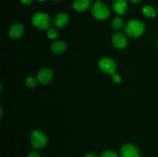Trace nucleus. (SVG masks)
<instances>
[{
    "instance_id": "nucleus-1",
    "label": "nucleus",
    "mask_w": 158,
    "mask_h": 157,
    "mask_svg": "<svg viewBox=\"0 0 158 157\" xmlns=\"http://www.w3.org/2000/svg\"><path fill=\"white\" fill-rule=\"evenodd\" d=\"M145 31V25L138 19H131L124 26V32L131 38H138Z\"/></svg>"
},
{
    "instance_id": "nucleus-2",
    "label": "nucleus",
    "mask_w": 158,
    "mask_h": 157,
    "mask_svg": "<svg viewBox=\"0 0 158 157\" xmlns=\"http://www.w3.org/2000/svg\"><path fill=\"white\" fill-rule=\"evenodd\" d=\"M91 14L98 20L106 19L110 15V9L106 4L97 1L95 2L91 7Z\"/></svg>"
},
{
    "instance_id": "nucleus-3",
    "label": "nucleus",
    "mask_w": 158,
    "mask_h": 157,
    "mask_svg": "<svg viewBox=\"0 0 158 157\" xmlns=\"http://www.w3.org/2000/svg\"><path fill=\"white\" fill-rule=\"evenodd\" d=\"M32 23L39 29H48L51 25V18L46 12H36L32 15Z\"/></svg>"
},
{
    "instance_id": "nucleus-4",
    "label": "nucleus",
    "mask_w": 158,
    "mask_h": 157,
    "mask_svg": "<svg viewBox=\"0 0 158 157\" xmlns=\"http://www.w3.org/2000/svg\"><path fill=\"white\" fill-rule=\"evenodd\" d=\"M30 141L34 148L41 149L46 146L47 143V137L43 131L35 129L31 132Z\"/></svg>"
},
{
    "instance_id": "nucleus-5",
    "label": "nucleus",
    "mask_w": 158,
    "mask_h": 157,
    "mask_svg": "<svg viewBox=\"0 0 158 157\" xmlns=\"http://www.w3.org/2000/svg\"><path fill=\"white\" fill-rule=\"evenodd\" d=\"M99 69L103 72L113 75L117 70V63L110 58H103L98 62Z\"/></svg>"
},
{
    "instance_id": "nucleus-6",
    "label": "nucleus",
    "mask_w": 158,
    "mask_h": 157,
    "mask_svg": "<svg viewBox=\"0 0 158 157\" xmlns=\"http://www.w3.org/2000/svg\"><path fill=\"white\" fill-rule=\"evenodd\" d=\"M120 156L121 157H140V151L132 144H125L120 149Z\"/></svg>"
},
{
    "instance_id": "nucleus-7",
    "label": "nucleus",
    "mask_w": 158,
    "mask_h": 157,
    "mask_svg": "<svg viewBox=\"0 0 158 157\" xmlns=\"http://www.w3.org/2000/svg\"><path fill=\"white\" fill-rule=\"evenodd\" d=\"M112 43L114 47L117 48V49H124L127 44L126 35L122 32H116L112 37Z\"/></svg>"
},
{
    "instance_id": "nucleus-8",
    "label": "nucleus",
    "mask_w": 158,
    "mask_h": 157,
    "mask_svg": "<svg viewBox=\"0 0 158 157\" xmlns=\"http://www.w3.org/2000/svg\"><path fill=\"white\" fill-rule=\"evenodd\" d=\"M112 8L116 14L124 15L128 10L127 0H114Z\"/></svg>"
},
{
    "instance_id": "nucleus-9",
    "label": "nucleus",
    "mask_w": 158,
    "mask_h": 157,
    "mask_svg": "<svg viewBox=\"0 0 158 157\" xmlns=\"http://www.w3.org/2000/svg\"><path fill=\"white\" fill-rule=\"evenodd\" d=\"M52 72L48 68H43L37 74V80L41 84H47L52 80Z\"/></svg>"
},
{
    "instance_id": "nucleus-10",
    "label": "nucleus",
    "mask_w": 158,
    "mask_h": 157,
    "mask_svg": "<svg viewBox=\"0 0 158 157\" xmlns=\"http://www.w3.org/2000/svg\"><path fill=\"white\" fill-rule=\"evenodd\" d=\"M24 32V27L20 23H15L9 28V36L13 39H17L23 35Z\"/></svg>"
},
{
    "instance_id": "nucleus-11",
    "label": "nucleus",
    "mask_w": 158,
    "mask_h": 157,
    "mask_svg": "<svg viewBox=\"0 0 158 157\" xmlns=\"http://www.w3.org/2000/svg\"><path fill=\"white\" fill-rule=\"evenodd\" d=\"M69 15L64 12H60L58 13L55 16L53 20V23L56 27L58 28H63L69 23Z\"/></svg>"
},
{
    "instance_id": "nucleus-12",
    "label": "nucleus",
    "mask_w": 158,
    "mask_h": 157,
    "mask_svg": "<svg viewBox=\"0 0 158 157\" xmlns=\"http://www.w3.org/2000/svg\"><path fill=\"white\" fill-rule=\"evenodd\" d=\"M91 0H74L73 8L77 12H83L90 6Z\"/></svg>"
},
{
    "instance_id": "nucleus-13",
    "label": "nucleus",
    "mask_w": 158,
    "mask_h": 157,
    "mask_svg": "<svg viewBox=\"0 0 158 157\" xmlns=\"http://www.w3.org/2000/svg\"><path fill=\"white\" fill-rule=\"evenodd\" d=\"M66 49V44L65 42L59 40L56 41L51 45V51L55 55H60L65 52Z\"/></svg>"
},
{
    "instance_id": "nucleus-14",
    "label": "nucleus",
    "mask_w": 158,
    "mask_h": 157,
    "mask_svg": "<svg viewBox=\"0 0 158 157\" xmlns=\"http://www.w3.org/2000/svg\"><path fill=\"white\" fill-rule=\"evenodd\" d=\"M143 15L149 18H154L157 15V10L151 6H145L142 9Z\"/></svg>"
},
{
    "instance_id": "nucleus-15",
    "label": "nucleus",
    "mask_w": 158,
    "mask_h": 157,
    "mask_svg": "<svg viewBox=\"0 0 158 157\" xmlns=\"http://www.w3.org/2000/svg\"><path fill=\"white\" fill-rule=\"evenodd\" d=\"M111 26H112V29L114 30H120L123 26V20L120 17H117V18L113 20L112 23H111Z\"/></svg>"
},
{
    "instance_id": "nucleus-16",
    "label": "nucleus",
    "mask_w": 158,
    "mask_h": 157,
    "mask_svg": "<svg viewBox=\"0 0 158 157\" xmlns=\"http://www.w3.org/2000/svg\"><path fill=\"white\" fill-rule=\"evenodd\" d=\"M47 37L49 39H55L59 36V32L54 28H49L47 29Z\"/></svg>"
},
{
    "instance_id": "nucleus-17",
    "label": "nucleus",
    "mask_w": 158,
    "mask_h": 157,
    "mask_svg": "<svg viewBox=\"0 0 158 157\" xmlns=\"http://www.w3.org/2000/svg\"><path fill=\"white\" fill-rule=\"evenodd\" d=\"M38 80L35 79L33 77H28L26 80V86L29 88H33L36 86Z\"/></svg>"
},
{
    "instance_id": "nucleus-18",
    "label": "nucleus",
    "mask_w": 158,
    "mask_h": 157,
    "mask_svg": "<svg viewBox=\"0 0 158 157\" xmlns=\"http://www.w3.org/2000/svg\"><path fill=\"white\" fill-rule=\"evenodd\" d=\"M101 157H118V155L114 151L106 150L102 152Z\"/></svg>"
},
{
    "instance_id": "nucleus-19",
    "label": "nucleus",
    "mask_w": 158,
    "mask_h": 157,
    "mask_svg": "<svg viewBox=\"0 0 158 157\" xmlns=\"http://www.w3.org/2000/svg\"><path fill=\"white\" fill-rule=\"evenodd\" d=\"M112 75V80L115 83H120L121 82V77L120 76V75L117 73H114Z\"/></svg>"
},
{
    "instance_id": "nucleus-20",
    "label": "nucleus",
    "mask_w": 158,
    "mask_h": 157,
    "mask_svg": "<svg viewBox=\"0 0 158 157\" xmlns=\"http://www.w3.org/2000/svg\"><path fill=\"white\" fill-rule=\"evenodd\" d=\"M28 157H41L40 156V154L39 153L36 151H32L28 155Z\"/></svg>"
},
{
    "instance_id": "nucleus-21",
    "label": "nucleus",
    "mask_w": 158,
    "mask_h": 157,
    "mask_svg": "<svg viewBox=\"0 0 158 157\" xmlns=\"http://www.w3.org/2000/svg\"><path fill=\"white\" fill-rule=\"evenodd\" d=\"M22 3L24 5H27V6H29V5H31L32 3V2H33V0H21Z\"/></svg>"
},
{
    "instance_id": "nucleus-22",
    "label": "nucleus",
    "mask_w": 158,
    "mask_h": 157,
    "mask_svg": "<svg viewBox=\"0 0 158 157\" xmlns=\"http://www.w3.org/2000/svg\"><path fill=\"white\" fill-rule=\"evenodd\" d=\"M85 157H97V155L95 153H93V152H89V153L85 155Z\"/></svg>"
},
{
    "instance_id": "nucleus-23",
    "label": "nucleus",
    "mask_w": 158,
    "mask_h": 157,
    "mask_svg": "<svg viewBox=\"0 0 158 157\" xmlns=\"http://www.w3.org/2000/svg\"><path fill=\"white\" fill-rule=\"evenodd\" d=\"M128 1H130L131 2H132V3H139V2H140L142 0H128Z\"/></svg>"
},
{
    "instance_id": "nucleus-24",
    "label": "nucleus",
    "mask_w": 158,
    "mask_h": 157,
    "mask_svg": "<svg viewBox=\"0 0 158 157\" xmlns=\"http://www.w3.org/2000/svg\"><path fill=\"white\" fill-rule=\"evenodd\" d=\"M38 2H46L47 0H37Z\"/></svg>"
},
{
    "instance_id": "nucleus-25",
    "label": "nucleus",
    "mask_w": 158,
    "mask_h": 157,
    "mask_svg": "<svg viewBox=\"0 0 158 157\" xmlns=\"http://www.w3.org/2000/svg\"><path fill=\"white\" fill-rule=\"evenodd\" d=\"M53 1H60V0H53Z\"/></svg>"
},
{
    "instance_id": "nucleus-26",
    "label": "nucleus",
    "mask_w": 158,
    "mask_h": 157,
    "mask_svg": "<svg viewBox=\"0 0 158 157\" xmlns=\"http://www.w3.org/2000/svg\"><path fill=\"white\" fill-rule=\"evenodd\" d=\"M97 1H100V0H96V2H97Z\"/></svg>"
}]
</instances>
